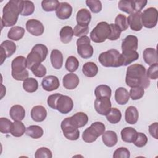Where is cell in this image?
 <instances>
[{"label":"cell","instance_id":"obj_1","mask_svg":"<svg viewBox=\"0 0 158 158\" xmlns=\"http://www.w3.org/2000/svg\"><path fill=\"white\" fill-rule=\"evenodd\" d=\"M125 83L130 88L143 87L148 88L150 85V80L146 75V70L141 64L131 65L127 69Z\"/></svg>","mask_w":158,"mask_h":158},{"label":"cell","instance_id":"obj_2","mask_svg":"<svg viewBox=\"0 0 158 158\" xmlns=\"http://www.w3.org/2000/svg\"><path fill=\"white\" fill-rule=\"evenodd\" d=\"M21 1L10 0L4 6L1 19V24L4 27H12L17 23L19 15L20 14Z\"/></svg>","mask_w":158,"mask_h":158},{"label":"cell","instance_id":"obj_3","mask_svg":"<svg viewBox=\"0 0 158 158\" xmlns=\"http://www.w3.org/2000/svg\"><path fill=\"white\" fill-rule=\"evenodd\" d=\"M98 60L100 64L106 67H118L122 66V54L115 49H111L101 53Z\"/></svg>","mask_w":158,"mask_h":158},{"label":"cell","instance_id":"obj_4","mask_svg":"<svg viewBox=\"0 0 158 158\" xmlns=\"http://www.w3.org/2000/svg\"><path fill=\"white\" fill-rule=\"evenodd\" d=\"M27 67V59L25 57L19 56L14 58L11 63L12 77L18 81H24L28 78L29 73Z\"/></svg>","mask_w":158,"mask_h":158},{"label":"cell","instance_id":"obj_5","mask_svg":"<svg viewBox=\"0 0 158 158\" xmlns=\"http://www.w3.org/2000/svg\"><path fill=\"white\" fill-rule=\"evenodd\" d=\"M48 54V49L44 44H35L27 57V68L30 69L32 66L41 64L46 59Z\"/></svg>","mask_w":158,"mask_h":158},{"label":"cell","instance_id":"obj_6","mask_svg":"<svg viewBox=\"0 0 158 158\" xmlns=\"http://www.w3.org/2000/svg\"><path fill=\"white\" fill-rule=\"evenodd\" d=\"M106 127L103 123L101 122H94L84 130L82 135L83 140L88 143H93L104 133Z\"/></svg>","mask_w":158,"mask_h":158},{"label":"cell","instance_id":"obj_7","mask_svg":"<svg viewBox=\"0 0 158 158\" xmlns=\"http://www.w3.org/2000/svg\"><path fill=\"white\" fill-rule=\"evenodd\" d=\"M110 33V25L106 22H99L90 33L91 40L96 43L105 41Z\"/></svg>","mask_w":158,"mask_h":158},{"label":"cell","instance_id":"obj_8","mask_svg":"<svg viewBox=\"0 0 158 158\" xmlns=\"http://www.w3.org/2000/svg\"><path fill=\"white\" fill-rule=\"evenodd\" d=\"M91 40L87 36L80 37L77 41V52L83 59H89L93 54V48L91 45Z\"/></svg>","mask_w":158,"mask_h":158},{"label":"cell","instance_id":"obj_9","mask_svg":"<svg viewBox=\"0 0 158 158\" xmlns=\"http://www.w3.org/2000/svg\"><path fill=\"white\" fill-rule=\"evenodd\" d=\"M158 12L155 7H149L141 13L142 25L147 28H152L157 23Z\"/></svg>","mask_w":158,"mask_h":158},{"label":"cell","instance_id":"obj_10","mask_svg":"<svg viewBox=\"0 0 158 158\" xmlns=\"http://www.w3.org/2000/svg\"><path fill=\"white\" fill-rule=\"evenodd\" d=\"M60 127L64 136L67 139L75 141L79 138L80 131L77 128L71 124L69 117H67L62 121Z\"/></svg>","mask_w":158,"mask_h":158},{"label":"cell","instance_id":"obj_11","mask_svg":"<svg viewBox=\"0 0 158 158\" xmlns=\"http://www.w3.org/2000/svg\"><path fill=\"white\" fill-rule=\"evenodd\" d=\"M73 107V102L72 98L61 94L56 102V109L61 114H66L71 112Z\"/></svg>","mask_w":158,"mask_h":158},{"label":"cell","instance_id":"obj_12","mask_svg":"<svg viewBox=\"0 0 158 158\" xmlns=\"http://www.w3.org/2000/svg\"><path fill=\"white\" fill-rule=\"evenodd\" d=\"M94 105L96 111L102 115H106L109 112L112 106L110 98L107 97L96 98Z\"/></svg>","mask_w":158,"mask_h":158},{"label":"cell","instance_id":"obj_13","mask_svg":"<svg viewBox=\"0 0 158 158\" xmlns=\"http://www.w3.org/2000/svg\"><path fill=\"white\" fill-rule=\"evenodd\" d=\"M26 30L33 36H38L44 33V27L43 23L36 19H30L26 22Z\"/></svg>","mask_w":158,"mask_h":158},{"label":"cell","instance_id":"obj_14","mask_svg":"<svg viewBox=\"0 0 158 158\" xmlns=\"http://www.w3.org/2000/svg\"><path fill=\"white\" fill-rule=\"evenodd\" d=\"M128 24L133 31H140L143 28L141 22V12H134L129 15L127 18Z\"/></svg>","mask_w":158,"mask_h":158},{"label":"cell","instance_id":"obj_15","mask_svg":"<svg viewBox=\"0 0 158 158\" xmlns=\"http://www.w3.org/2000/svg\"><path fill=\"white\" fill-rule=\"evenodd\" d=\"M72 7L67 2H60L56 10V16L61 20L68 19L72 15Z\"/></svg>","mask_w":158,"mask_h":158},{"label":"cell","instance_id":"obj_16","mask_svg":"<svg viewBox=\"0 0 158 158\" xmlns=\"http://www.w3.org/2000/svg\"><path fill=\"white\" fill-rule=\"evenodd\" d=\"M41 86L44 90L47 91H52L58 89L60 86V83L57 77L48 75L43 79Z\"/></svg>","mask_w":158,"mask_h":158},{"label":"cell","instance_id":"obj_17","mask_svg":"<svg viewBox=\"0 0 158 158\" xmlns=\"http://www.w3.org/2000/svg\"><path fill=\"white\" fill-rule=\"evenodd\" d=\"M138 46V40L136 36L128 35L127 36L122 42V51H136Z\"/></svg>","mask_w":158,"mask_h":158},{"label":"cell","instance_id":"obj_18","mask_svg":"<svg viewBox=\"0 0 158 158\" xmlns=\"http://www.w3.org/2000/svg\"><path fill=\"white\" fill-rule=\"evenodd\" d=\"M69 118L71 124L77 128L84 127L88 122V115L83 112H77Z\"/></svg>","mask_w":158,"mask_h":158},{"label":"cell","instance_id":"obj_19","mask_svg":"<svg viewBox=\"0 0 158 158\" xmlns=\"http://www.w3.org/2000/svg\"><path fill=\"white\" fill-rule=\"evenodd\" d=\"M79 81L78 77L76 74L73 73H69L63 77V86L67 89H73L77 87L79 84Z\"/></svg>","mask_w":158,"mask_h":158},{"label":"cell","instance_id":"obj_20","mask_svg":"<svg viewBox=\"0 0 158 158\" xmlns=\"http://www.w3.org/2000/svg\"><path fill=\"white\" fill-rule=\"evenodd\" d=\"M30 115L33 120L36 122H41L46 118L47 111L44 107L38 105L34 106L31 109Z\"/></svg>","mask_w":158,"mask_h":158},{"label":"cell","instance_id":"obj_21","mask_svg":"<svg viewBox=\"0 0 158 158\" xmlns=\"http://www.w3.org/2000/svg\"><path fill=\"white\" fill-rule=\"evenodd\" d=\"M143 56L144 62L149 65H151L158 62L157 51L154 48H148L145 49L143 51Z\"/></svg>","mask_w":158,"mask_h":158},{"label":"cell","instance_id":"obj_22","mask_svg":"<svg viewBox=\"0 0 158 158\" xmlns=\"http://www.w3.org/2000/svg\"><path fill=\"white\" fill-rule=\"evenodd\" d=\"M102 140L103 143L107 147H113L115 146L118 141L117 133L112 130L104 131L102 135Z\"/></svg>","mask_w":158,"mask_h":158},{"label":"cell","instance_id":"obj_23","mask_svg":"<svg viewBox=\"0 0 158 158\" xmlns=\"http://www.w3.org/2000/svg\"><path fill=\"white\" fill-rule=\"evenodd\" d=\"M10 118L14 121H21L25 116V109L20 105H14L9 110Z\"/></svg>","mask_w":158,"mask_h":158},{"label":"cell","instance_id":"obj_24","mask_svg":"<svg viewBox=\"0 0 158 158\" xmlns=\"http://www.w3.org/2000/svg\"><path fill=\"white\" fill-rule=\"evenodd\" d=\"M76 20L78 25H88L91 20V14L88 9H81L77 12Z\"/></svg>","mask_w":158,"mask_h":158},{"label":"cell","instance_id":"obj_25","mask_svg":"<svg viewBox=\"0 0 158 158\" xmlns=\"http://www.w3.org/2000/svg\"><path fill=\"white\" fill-rule=\"evenodd\" d=\"M50 60L55 69H60L63 65V55L58 49L52 50L50 54Z\"/></svg>","mask_w":158,"mask_h":158},{"label":"cell","instance_id":"obj_26","mask_svg":"<svg viewBox=\"0 0 158 158\" xmlns=\"http://www.w3.org/2000/svg\"><path fill=\"white\" fill-rule=\"evenodd\" d=\"M139 113L135 106H129L125 110V119L127 123L129 124H135L138 120Z\"/></svg>","mask_w":158,"mask_h":158},{"label":"cell","instance_id":"obj_27","mask_svg":"<svg viewBox=\"0 0 158 158\" xmlns=\"http://www.w3.org/2000/svg\"><path fill=\"white\" fill-rule=\"evenodd\" d=\"M130 98L128 91L126 88L123 87L118 88L115 92V99L116 102L120 105L126 104Z\"/></svg>","mask_w":158,"mask_h":158},{"label":"cell","instance_id":"obj_28","mask_svg":"<svg viewBox=\"0 0 158 158\" xmlns=\"http://www.w3.org/2000/svg\"><path fill=\"white\" fill-rule=\"evenodd\" d=\"M137 134L136 130L130 127H125L121 131V138L122 140L126 143H133Z\"/></svg>","mask_w":158,"mask_h":158},{"label":"cell","instance_id":"obj_29","mask_svg":"<svg viewBox=\"0 0 158 158\" xmlns=\"http://www.w3.org/2000/svg\"><path fill=\"white\" fill-rule=\"evenodd\" d=\"M122 66H127L139 58V54L136 51H129L122 52Z\"/></svg>","mask_w":158,"mask_h":158},{"label":"cell","instance_id":"obj_30","mask_svg":"<svg viewBox=\"0 0 158 158\" xmlns=\"http://www.w3.org/2000/svg\"><path fill=\"white\" fill-rule=\"evenodd\" d=\"M25 34V29L20 26H14L12 27L7 33L9 39L13 41H19L21 40Z\"/></svg>","mask_w":158,"mask_h":158},{"label":"cell","instance_id":"obj_31","mask_svg":"<svg viewBox=\"0 0 158 158\" xmlns=\"http://www.w3.org/2000/svg\"><path fill=\"white\" fill-rule=\"evenodd\" d=\"M82 72L87 77H94L98 74V67L95 63L93 62H88L83 65Z\"/></svg>","mask_w":158,"mask_h":158},{"label":"cell","instance_id":"obj_32","mask_svg":"<svg viewBox=\"0 0 158 158\" xmlns=\"http://www.w3.org/2000/svg\"><path fill=\"white\" fill-rule=\"evenodd\" d=\"M59 35L60 41L64 44H67L71 41L74 35L73 30L70 26H64L61 28Z\"/></svg>","mask_w":158,"mask_h":158},{"label":"cell","instance_id":"obj_33","mask_svg":"<svg viewBox=\"0 0 158 158\" xmlns=\"http://www.w3.org/2000/svg\"><path fill=\"white\" fill-rule=\"evenodd\" d=\"M26 131V128L21 121H14L10 130V133L15 137L22 136Z\"/></svg>","mask_w":158,"mask_h":158},{"label":"cell","instance_id":"obj_34","mask_svg":"<svg viewBox=\"0 0 158 158\" xmlns=\"http://www.w3.org/2000/svg\"><path fill=\"white\" fill-rule=\"evenodd\" d=\"M25 134L33 139H38L43 136V130L38 125H30L26 128Z\"/></svg>","mask_w":158,"mask_h":158},{"label":"cell","instance_id":"obj_35","mask_svg":"<svg viewBox=\"0 0 158 158\" xmlns=\"http://www.w3.org/2000/svg\"><path fill=\"white\" fill-rule=\"evenodd\" d=\"M23 88L28 93H34L38 88V81L32 77L28 78L23 82Z\"/></svg>","mask_w":158,"mask_h":158},{"label":"cell","instance_id":"obj_36","mask_svg":"<svg viewBox=\"0 0 158 158\" xmlns=\"http://www.w3.org/2000/svg\"><path fill=\"white\" fill-rule=\"evenodd\" d=\"M112 94L111 88L106 85H100L94 89V94L96 98H110Z\"/></svg>","mask_w":158,"mask_h":158},{"label":"cell","instance_id":"obj_37","mask_svg":"<svg viewBox=\"0 0 158 158\" xmlns=\"http://www.w3.org/2000/svg\"><path fill=\"white\" fill-rule=\"evenodd\" d=\"M106 116L108 122H109L110 123L115 124L120 121L122 114L118 109L114 107L111 108L109 112Z\"/></svg>","mask_w":158,"mask_h":158},{"label":"cell","instance_id":"obj_38","mask_svg":"<svg viewBox=\"0 0 158 158\" xmlns=\"http://www.w3.org/2000/svg\"><path fill=\"white\" fill-rule=\"evenodd\" d=\"M35 11V5L30 1H21L20 15L23 16H28L31 15Z\"/></svg>","mask_w":158,"mask_h":158},{"label":"cell","instance_id":"obj_39","mask_svg":"<svg viewBox=\"0 0 158 158\" xmlns=\"http://www.w3.org/2000/svg\"><path fill=\"white\" fill-rule=\"evenodd\" d=\"M118 9L127 14H131L135 12V6H134V1L128 0H120L118 4Z\"/></svg>","mask_w":158,"mask_h":158},{"label":"cell","instance_id":"obj_40","mask_svg":"<svg viewBox=\"0 0 158 158\" xmlns=\"http://www.w3.org/2000/svg\"><path fill=\"white\" fill-rule=\"evenodd\" d=\"M1 48H2L5 51L7 55V57H9L12 56L16 51L15 44L10 40H6L2 42L1 44Z\"/></svg>","mask_w":158,"mask_h":158},{"label":"cell","instance_id":"obj_41","mask_svg":"<svg viewBox=\"0 0 158 158\" xmlns=\"http://www.w3.org/2000/svg\"><path fill=\"white\" fill-rule=\"evenodd\" d=\"M79 67V61L75 56H71L67 57L65 62V69L70 72H75Z\"/></svg>","mask_w":158,"mask_h":158},{"label":"cell","instance_id":"obj_42","mask_svg":"<svg viewBox=\"0 0 158 158\" xmlns=\"http://www.w3.org/2000/svg\"><path fill=\"white\" fill-rule=\"evenodd\" d=\"M59 3L57 0H43L41 2V7L46 12H52L56 10Z\"/></svg>","mask_w":158,"mask_h":158},{"label":"cell","instance_id":"obj_43","mask_svg":"<svg viewBox=\"0 0 158 158\" xmlns=\"http://www.w3.org/2000/svg\"><path fill=\"white\" fill-rule=\"evenodd\" d=\"M115 24L120 28L121 31H125L128 28L127 18L125 15L119 14L115 17Z\"/></svg>","mask_w":158,"mask_h":158},{"label":"cell","instance_id":"obj_44","mask_svg":"<svg viewBox=\"0 0 158 158\" xmlns=\"http://www.w3.org/2000/svg\"><path fill=\"white\" fill-rule=\"evenodd\" d=\"M12 123H13L8 118L1 117L0 118V131L4 134L10 133Z\"/></svg>","mask_w":158,"mask_h":158},{"label":"cell","instance_id":"obj_45","mask_svg":"<svg viewBox=\"0 0 158 158\" xmlns=\"http://www.w3.org/2000/svg\"><path fill=\"white\" fill-rule=\"evenodd\" d=\"M30 70H31L33 75L36 77L41 78L46 74V69L41 64H38L32 66Z\"/></svg>","mask_w":158,"mask_h":158},{"label":"cell","instance_id":"obj_46","mask_svg":"<svg viewBox=\"0 0 158 158\" xmlns=\"http://www.w3.org/2000/svg\"><path fill=\"white\" fill-rule=\"evenodd\" d=\"M144 94V88L138 86L131 88L129 95L133 100H138L141 99Z\"/></svg>","mask_w":158,"mask_h":158},{"label":"cell","instance_id":"obj_47","mask_svg":"<svg viewBox=\"0 0 158 158\" xmlns=\"http://www.w3.org/2000/svg\"><path fill=\"white\" fill-rule=\"evenodd\" d=\"M148 143V138L146 135L141 132H137L136 136L133 143L138 148H142L146 145Z\"/></svg>","mask_w":158,"mask_h":158},{"label":"cell","instance_id":"obj_48","mask_svg":"<svg viewBox=\"0 0 158 158\" xmlns=\"http://www.w3.org/2000/svg\"><path fill=\"white\" fill-rule=\"evenodd\" d=\"M87 6L89 8L91 11L93 13H98L102 9V4L98 0H87L86 1Z\"/></svg>","mask_w":158,"mask_h":158},{"label":"cell","instance_id":"obj_49","mask_svg":"<svg viewBox=\"0 0 158 158\" xmlns=\"http://www.w3.org/2000/svg\"><path fill=\"white\" fill-rule=\"evenodd\" d=\"M52 157L51 151L46 147L38 149L35 154V158H51Z\"/></svg>","mask_w":158,"mask_h":158},{"label":"cell","instance_id":"obj_50","mask_svg":"<svg viewBox=\"0 0 158 158\" xmlns=\"http://www.w3.org/2000/svg\"><path fill=\"white\" fill-rule=\"evenodd\" d=\"M73 30V35L77 37L86 36L89 31L88 25H81L77 24Z\"/></svg>","mask_w":158,"mask_h":158},{"label":"cell","instance_id":"obj_51","mask_svg":"<svg viewBox=\"0 0 158 158\" xmlns=\"http://www.w3.org/2000/svg\"><path fill=\"white\" fill-rule=\"evenodd\" d=\"M109 25L110 27V33L107 39L110 41H115L118 40L122 32L121 30L115 24L110 23Z\"/></svg>","mask_w":158,"mask_h":158},{"label":"cell","instance_id":"obj_52","mask_svg":"<svg viewBox=\"0 0 158 158\" xmlns=\"http://www.w3.org/2000/svg\"><path fill=\"white\" fill-rule=\"evenodd\" d=\"M130 157V151L124 147H120L117 149L113 154L114 158H129Z\"/></svg>","mask_w":158,"mask_h":158},{"label":"cell","instance_id":"obj_53","mask_svg":"<svg viewBox=\"0 0 158 158\" xmlns=\"http://www.w3.org/2000/svg\"><path fill=\"white\" fill-rule=\"evenodd\" d=\"M158 63L154 64L148 68L146 72V75L149 79L156 80L158 78Z\"/></svg>","mask_w":158,"mask_h":158},{"label":"cell","instance_id":"obj_54","mask_svg":"<svg viewBox=\"0 0 158 158\" xmlns=\"http://www.w3.org/2000/svg\"><path fill=\"white\" fill-rule=\"evenodd\" d=\"M60 94H61L60 93H54L48 96L47 99V103L49 107L53 109H56V102Z\"/></svg>","mask_w":158,"mask_h":158},{"label":"cell","instance_id":"obj_55","mask_svg":"<svg viewBox=\"0 0 158 158\" xmlns=\"http://www.w3.org/2000/svg\"><path fill=\"white\" fill-rule=\"evenodd\" d=\"M146 0H134L135 12H141L147 4Z\"/></svg>","mask_w":158,"mask_h":158},{"label":"cell","instance_id":"obj_56","mask_svg":"<svg viewBox=\"0 0 158 158\" xmlns=\"http://www.w3.org/2000/svg\"><path fill=\"white\" fill-rule=\"evenodd\" d=\"M157 128H158V123L154 122L149 126V132L150 135L155 139H158L157 136Z\"/></svg>","mask_w":158,"mask_h":158},{"label":"cell","instance_id":"obj_57","mask_svg":"<svg viewBox=\"0 0 158 158\" xmlns=\"http://www.w3.org/2000/svg\"><path fill=\"white\" fill-rule=\"evenodd\" d=\"M6 57H7V55H6L5 51H4V49L2 48H1V64H2L3 62L6 60Z\"/></svg>","mask_w":158,"mask_h":158}]
</instances>
